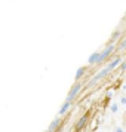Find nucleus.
<instances>
[{
	"label": "nucleus",
	"mask_w": 126,
	"mask_h": 132,
	"mask_svg": "<svg viewBox=\"0 0 126 132\" xmlns=\"http://www.w3.org/2000/svg\"><path fill=\"white\" fill-rule=\"evenodd\" d=\"M110 70H111L110 67H107V68H104V70H102V71L99 73L98 76H96V77H94V79H92V80H90V83H95V82H98V80H99V79H101L102 76H105L107 73H110Z\"/></svg>",
	"instance_id": "1"
},
{
	"label": "nucleus",
	"mask_w": 126,
	"mask_h": 132,
	"mask_svg": "<svg viewBox=\"0 0 126 132\" xmlns=\"http://www.w3.org/2000/svg\"><path fill=\"white\" fill-rule=\"evenodd\" d=\"M101 61V54H92L89 56V64H95V62H99Z\"/></svg>",
	"instance_id": "2"
},
{
	"label": "nucleus",
	"mask_w": 126,
	"mask_h": 132,
	"mask_svg": "<svg viewBox=\"0 0 126 132\" xmlns=\"http://www.w3.org/2000/svg\"><path fill=\"white\" fill-rule=\"evenodd\" d=\"M79 88H80L79 85H76V86L73 88V90H71V92H70V98H73V96L76 95V92H77V90H79Z\"/></svg>",
	"instance_id": "4"
},
{
	"label": "nucleus",
	"mask_w": 126,
	"mask_h": 132,
	"mask_svg": "<svg viewBox=\"0 0 126 132\" xmlns=\"http://www.w3.org/2000/svg\"><path fill=\"white\" fill-rule=\"evenodd\" d=\"M111 51H113V46H108V48H107V49H105V51H104V52L101 54V61L104 60L105 56H108V55L111 54Z\"/></svg>",
	"instance_id": "3"
},
{
	"label": "nucleus",
	"mask_w": 126,
	"mask_h": 132,
	"mask_svg": "<svg viewBox=\"0 0 126 132\" xmlns=\"http://www.w3.org/2000/svg\"><path fill=\"white\" fill-rule=\"evenodd\" d=\"M83 73H85V68H79V70H77V74H76V77L79 79L82 74H83Z\"/></svg>",
	"instance_id": "5"
},
{
	"label": "nucleus",
	"mask_w": 126,
	"mask_h": 132,
	"mask_svg": "<svg viewBox=\"0 0 126 132\" xmlns=\"http://www.w3.org/2000/svg\"><path fill=\"white\" fill-rule=\"evenodd\" d=\"M120 48H122V49H123V48H126V40H125L123 43H122V46H120Z\"/></svg>",
	"instance_id": "6"
},
{
	"label": "nucleus",
	"mask_w": 126,
	"mask_h": 132,
	"mask_svg": "<svg viewBox=\"0 0 126 132\" xmlns=\"http://www.w3.org/2000/svg\"><path fill=\"white\" fill-rule=\"evenodd\" d=\"M122 67H123V68H126V62H123V65H122Z\"/></svg>",
	"instance_id": "7"
}]
</instances>
